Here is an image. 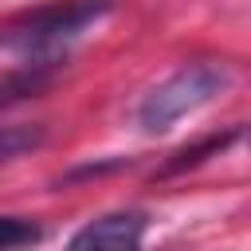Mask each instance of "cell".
<instances>
[{
  "instance_id": "cell-2",
  "label": "cell",
  "mask_w": 251,
  "mask_h": 251,
  "mask_svg": "<svg viewBox=\"0 0 251 251\" xmlns=\"http://www.w3.org/2000/svg\"><path fill=\"white\" fill-rule=\"evenodd\" d=\"M231 82L227 63H188L176 75H169L165 82H157L141 106H137V122L145 133H165L169 126H176L184 114L208 106L216 94H224Z\"/></svg>"
},
{
  "instance_id": "cell-4",
  "label": "cell",
  "mask_w": 251,
  "mask_h": 251,
  "mask_svg": "<svg viewBox=\"0 0 251 251\" xmlns=\"http://www.w3.org/2000/svg\"><path fill=\"white\" fill-rule=\"evenodd\" d=\"M59 75V67H43V63H24L20 71H12L4 82H0V110L27 98V94H39L51 78Z\"/></svg>"
},
{
  "instance_id": "cell-6",
  "label": "cell",
  "mask_w": 251,
  "mask_h": 251,
  "mask_svg": "<svg viewBox=\"0 0 251 251\" xmlns=\"http://www.w3.org/2000/svg\"><path fill=\"white\" fill-rule=\"evenodd\" d=\"M43 239V227L27 216H0V251H24Z\"/></svg>"
},
{
  "instance_id": "cell-3",
  "label": "cell",
  "mask_w": 251,
  "mask_h": 251,
  "mask_svg": "<svg viewBox=\"0 0 251 251\" xmlns=\"http://www.w3.org/2000/svg\"><path fill=\"white\" fill-rule=\"evenodd\" d=\"M149 227L145 212H106L90 224H82L67 251H141V235Z\"/></svg>"
},
{
  "instance_id": "cell-7",
  "label": "cell",
  "mask_w": 251,
  "mask_h": 251,
  "mask_svg": "<svg viewBox=\"0 0 251 251\" xmlns=\"http://www.w3.org/2000/svg\"><path fill=\"white\" fill-rule=\"evenodd\" d=\"M35 145H43V129L39 126H8V129H0V165L20 157V153H27V149H35Z\"/></svg>"
},
{
  "instance_id": "cell-1",
  "label": "cell",
  "mask_w": 251,
  "mask_h": 251,
  "mask_svg": "<svg viewBox=\"0 0 251 251\" xmlns=\"http://www.w3.org/2000/svg\"><path fill=\"white\" fill-rule=\"evenodd\" d=\"M110 12V0H63L35 8L20 24L0 31V47L12 51L20 63H43V67H63L71 43L94 27Z\"/></svg>"
},
{
  "instance_id": "cell-5",
  "label": "cell",
  "mask_w": 251,
  "mask_h": 251,
  "mask_svg": "<svg viewBox=\"0 0 251 251\" xmlns=\"http://www.w3.org/2000/svg\"><path fill=\"white\" fill-rule=\"evenodd\" d=\"M239 137H243V129L235 126V129H227V133H212V137H204L200 145H184V149H180L161 173L173 176V173H184V169H192V165H200V161H208V157H220V153H224L227 145H235Z\"/></svg>"
}]
</instances>
